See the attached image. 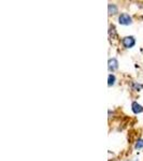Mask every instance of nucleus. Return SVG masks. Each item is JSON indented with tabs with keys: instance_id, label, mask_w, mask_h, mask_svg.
Listing matches in <instances>:
<instances>
[{
	"instance_id": "f257e3e1",
	"label": "nucleus",
	"mask_w": 143,
	"mask_h": 161,
	"mask_svg": "<svg viewBox=\"0 0 143 161\" xmlns=\"http://www.w3.org/2000/svg\"><path fill=\"white\" fill-rule=\"evenodd\" d=\"M118 23L121 25H130L133 23V18L129 14L127 13H122V14L118 16Z\"/></svg>"
},
{
	"instance_id": "f03ea898",
	"label": "nucleus",
	"mask_w": 143,
	"mask_h": 161,
	"mask_svg": "<svg viewBox=\"0 0 143 161\" xmlns=\"http://www.w3.org/2000/svg\"><path fill=\"white\" fill-rule=\"evenodd\" d=\"M122 42H123V45H124L126 49H131V47L136 44V39L131 36L125 37V38L122 40Z\"/></svg>"
},
{
	"instance_id": "7ed1b4c3",
	"label": "nucleus",
	"mask_w": 143,
	"mask_h": 161,
	"mask_svg": "<svg viewBox=\"0 0 143 161\" xmlns=\"http://www.w3.org/2000/svg\"><path fill=\"white\" fill-rule=\"evenodd\" d=\"M118 68V61L116 58H111V59H109V62H108V69H109V71H115L116 69Z\"/></svg>"
},
{
	"instance_id": "20e7f679",
	"label": "nucleus",
	"mask_w": 143,
	"mask_h": 161,
	"mask_svg": "<svg viewBox=\"0 0 143 161\" xmlns=\"http://www.w3.org/2000/svg\"><path fill=\"white\" fill-rule=\"evenodd\" d=\"M131 110H133V112L135 113V114H140V113L143 112V106L140 105L138 102H133V104H131Z\"/></svg>"
},
{
	"instance_id": "39448f33",
	"label": "nucleus",
	"mask_w": 143,
	"mask_h": 161,
	"mask_svg": "<svg viewBox=\"0 0 143 161\" xmlns=\"http://www.w3.org/2000/svg\"><path fill=\"white\" fill-rule=\"evenodd\" d=\"M108 11H109V15H114L117 13L118 9L115 4H109V6H108Z\"/></svg>"
},
{
	"instance_id": "423d86ee",
	"label": "nucleus",
	"mask_w": 143,
	"mask_h": 161,
	"mask_svg": "<svg viewBox=\"0 0 143 161\" xmlns=\"http://www.w3.org/2000/svg\"><path fill=\"white\" fill-rule=\"evenodd\" d=\"M115 80H116L115 75L110 74L109 77H108V85H109V86H113V85L115 84Z\"/></svg>"
},
{
	"instance_id": "0eeeda50",
	"label": "nucleus",
	"mask_w": 143,
	"mask_h": 161,
	"mask_svg": "<svg viewBox=\"0 0 143 161\" xmlns=\"http://www.w3.org/2000/svg\"><path fill=\"white\" fill-rule=\"evenodd\" d=\"M109 34H110V38L114 39L116 38V31H115V28H114V26H110V30H109Z\"/></svg>"
},
{
	"instance_id": "6e6552de",
	"label": "nucleus",
	"mask_w": 143,
	"mask_h": 161,
	"mask_svg": "<svg viewBox=\"0 0 143 161\" xmlns=\"http://www.w3.org/2000/svg\"><path fill=\"white\" fill-rule=\"evenodd\" d=\"M135 147H136L137 149H141V148H143V140H138L137 143H136V145H135Z\"/></svg>"
},
{
	"instance_id": "1a4fd4ad",
	"label": "nucleus",
	"mask_w": 143,
	"mask_h": 161,
	"mask_svg": "<svg viewBox=\"0 0 143 161\" xmlns=\"http://www.w3.org/2000/svg\"><path fill=\"white\" fill-rule=\"evenodd\" d=\"M133 88H135L136 90H140V89H141L142 87H143L141 84H133Z\"/></svg>"
}]
</instances>
